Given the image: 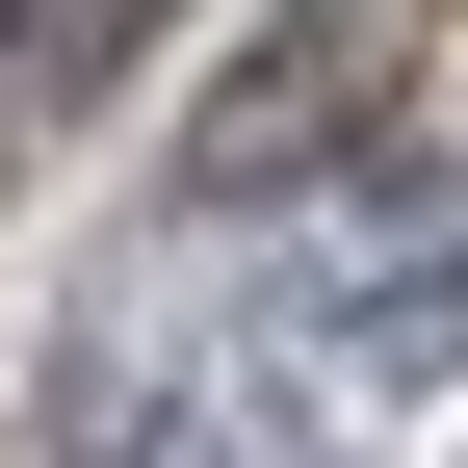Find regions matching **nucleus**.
<instances>
[{
	"instance_id": "nucleus-1",
	"label": "nucleus",
	"mask_w": 468,
	"mask_h": 468,
	"mask_svg": "<svg viewBox=\"0 0 468 468\" xmlns=\"http://www.w3.org/2000/svg\"><path fill=\"white\" fill-rule=\"evenodd\" d=\"M79 27H104V0H0V52H79Z\"/></svg>"
}]
</instances>
